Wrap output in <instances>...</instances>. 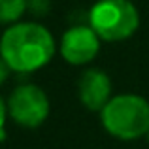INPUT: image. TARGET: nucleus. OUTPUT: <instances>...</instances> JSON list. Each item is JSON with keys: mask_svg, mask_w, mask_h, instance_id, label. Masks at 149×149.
Instances as JSON below:
<instances>
[{"mask_svg": "<svg viewBox=\"0 0 149 149\" xmlns=\"http://www.w3.org/2000/svg\"><path fill=\"white\" fill-rule=\"evenodd\" d=\"M10 72H11V68L8 66V62L4 61L2 57H0V85H2L4 81L8 79V76H10Z\"/></svg>", "mask_w": 149, "mask_h": 149, "instance_id": "obj_9", "label": "nucleus"}, {"mask_svg": "<svg viewBox=\"0 0 149 149\" xmlns=\"http://www.w3.org/2000/svg\"><path fill=\"white\" fill-rule=\"evenodd\" d=\"M53 55V34L38 23H15L0 40V57L13 72H36L47 64Z\"/></svg>", "mask_w": 149, "mask_h": 149, "instance_id": "obj_1", "label": "nucleus"}, {"mask_svg": "<svg viewBox=\"0 0 149 149\" xmlns=\"http://www.w3.org/2000/svg\"><path fill=\"white\" fill-rule=\"evenodd\" d=\"M6 117H8V104L0 98V142L6 140Z\"/></svg>", "mask_w": 149, "mask_h": 149, "instance_id": "obj_8", "label": "nucleus"}, {"mask_svg": "<svg viewBox=\"0 0 149 149\" xmlns=\"http://www.w3.org/2000/svg\"><path fill=\"white\" fill-rule=\"evenodd\" d=\"M147 136H149V130H147Z\"/></svg>", "mask_w": 149, "mask_h": 149, "instance_id": "obj_10", "label": "nucleus"}, {"mask_svg": "<svg viewBox=\"0 0 149 149\" xmlns=\"http://www.w3.org/2000/svg\"><path fill=\"white\" fill-rule=\"evenodd\" d=\"M29 6V0H0V23L8 25L19 21Z\"/></svg>", "mask_w": 149, "mask_h": 149, "instance_id": "obj_7", "label": "nucleus"}, {"mask_svg": "<svg viewBox=\"0 0 149 149\" xmlns=\"http://www.w3.org/2000/svg\"><path fill=\"white\" fill-rule=\"evenodd\" d=\"M79 100L91 111H100L111 98V79L98 68H89L77 81Z\"/></svg>", "mask_w": 149, "mask_h": 149, "instance_id": "obj_6", "label": "nucleus"}, {"mask_svg": "<svg viewBox=\"0 0 149 149\" xmlns=\"http://www.w3.org/2000/svg\"><path fill=\"white\" fill-rule=\"evenodd\" d=\"M100 36L91 29V25L70 26L61 40V55L68 64L81 66L91 62L98 55Z\"/></svg>", "mask_w": 149, "mask_h": 149, "instance_id": "obj_5", "label": "nucleus"}, {"mask_svg": "<svg viewBox=\"0 0 149 149\" xmlns=\"http://www.w3.org/2000/svg\"><path fill=\"white\" fill-rule=\"evenodd\" d=\"M102 127L117 140H138L149 130V102L138 95H119L100 109Z\"/></svg>", "mask_w": 149, "mask_h": 149, "instance_id": "obj_2", "label": "nucleus"}, {"mask_svg": "<svg viewBox=\"0 0 149 149\" xmlns=\"http://www.w3.org/2000/svg\"><path fill=\"white\" fill-rule=\"evenodd\" d=\"M8 115L25 128H36L49 115V98L38 85H21L8 100Z\"/></svg>", "mask_w": 149, "mask_h": 149, "instance_id": "obj_4", "label": "nucleus"}, {"mask_svg": "<svg viewBox=\"0 0 149 149\" xmlns=\"http://www.w3.org/2000/svg\"><path fill=\"white\" fill-rule=\"evenodd\" d=\"M89 25L100 40L121 42L138 30L140 13L130 0H98L89 11Z\"/></svg>", "mask_w": 149, "mask_h": 149, "instance_id": "obj_3", "label": "nucleus"}]
</instances>
